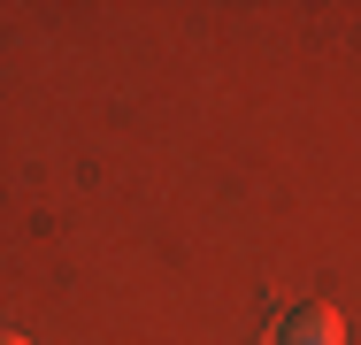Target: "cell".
<instances>
[{
  "label": "cell",
  "mask_w": 361,
  "mask_h": 345,
  "mask_svg": "<svg viewBox=\"0 0 361 345\" xmlns=\"http://www.w3.org/2000/svg\"><path fill=\"white\" fill-rule=\"evenodd\" d=\"M285 345H346L338 307H323V299H315V307H300V315L285 322Z\"/></svg>",
  "instance_id": "cell-1"
},
{
  "label": "cell",
  "mask_w": 361,
  "mask_h": 345,
  "mask_svg": "<svg viewBox=\"0 0 361 345\" xmlns=\"http://www.w3.org/2000/svg\"><path fill=\"white\" fill-rule=\"evenodd\" d=\"M0 345H31V338H16V330H0Z\"/></svg>",
  "instance_id": "cell-2"
}]
</instances>
